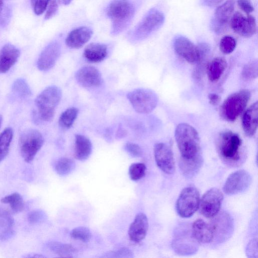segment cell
<instances>
[{"instance_id": "obj_1", "label": "cell", "mask_w": 258, "mask_h": 258, "mask_svg": "<svg viewBox=\"0 0 258 258\" xmlns=\"http://www.w3.org/2000/svg\"><path fill=\"white\" fill-rule=\"evenodd\" d=\"M218 154L226 165L237 167L244 162L245 155L242 149V141L240 136L231 131L221 133L218 139Z\"/></svg>"}, {"instance_id": "obj_2", "label": "cell", "mask_w": 258, "mask_h": 258, "mask_svg": "<svg viewBox=\"0 0 258 258\" xmlns=\"http://www.w3.org/2000/svg\"><path fill=\"white\" fill-rule=\"evenodd\" d=\"M175 138L181 157L191 158L201 154L200 139L197 130L186 123L179 124Z\"/></svg>"}, {"instance_id": "obj_3", "label": "cell", "mask_w": 258, "mask_h": 258, "mask_svg": "<svg viewBox=\"0 0 258 258\" xmlns=\"http://www.w3.org/2000/svg\"><path fill=\"white\" fill-rule=\"evenodd\" d=\"M106 13L112 22L111 33L116 35L130 24L135 14V8L129 0H112Z\"/></svg>"}, {"instance_id": "obj_4", "label": "cell", "mask_w": 258, "mask_h": 258, "mask_svg": "<svg viewBox=\"0 0 258 258\" xmlns=\"http://www.w3.org/2000/svg\"><path fill=\"white\" fill-rule=\"evenodd\" d=\"M62 96L60 89L56 86H48L36 98L35 103L38 117L44 121H51Z\"/></svg>"}, {"instance_id": "obj_5", "label": "cell", "mask_w": 258, "mask_h": 258, "mask_svg": "<svg viewBox=\"0 0 258 258\" xmlns=\"http://www.w3.org/2000/svg\"><path fill=\"white\" fill-rule=\"evenodd\" d=\"M250 92L243 89L229 96L221 107V115L228 121H233L245 108L250 98Z\"/></svg>"}, {"instance_id": "obj_6", "label": "cell", "mask_w": 258, "mask_h": 258, "mask_svg": "<svg viewBox=\"0 0 258 258\" xmlns=\"http://www.w3.org/2000/svg\"><path fill=\"white\" fill-rule=\"evenodd\" d=\"M44 144L41 133L36 129H28L24 131L19 138L20 154L27 163L32 162Z\"/></svg>"}, {"instance_id": "obj_7", "label": "cell", "mask_w": 258, "mask_h": 258, "mask_svg": "<svg viewBox=\"0 0 258 258\" xmlns=\"http://www.w3.org/2000/svg\"><path fill=\"white\" fill-rule=\"evenodd\" d=\"M127 98L134 110L142 114L152 112L158 103V97L152 90L138 88L128 93Z\"/></svg>"}, {"instance_id": "obj_8", "label": "cell", "mask_w": 258, "mask_h": 258, "mask_svg": "<svg viewBox=\"0 0 258 258\" xmlns=\"http://www.w3.org/2000/svg\"><path fill=\"white\" fill-rule=\"evenodd\" d=\"M164 19L161 12L155 9H151L135 28L131 37L136 40L146 38L162 25Z\"/></svg>"}, {"instance_id": "obj_9", "label": "cell", "mask_w": 258, "mask_h": 258, "mask_svg": "<svg viewBox=\"0 0 258 258\" xmlns=\"http://www.w3.org/2000/svg\"><path fill=\"white\" fill-rule=\"evenodd\" d=\"M200 193L194 186L186 187L181 191L176 203L178 214L182 218H188L199 208Z\"/></svg>"}, {"instance_id": "obj_10", "label": "cell", "mask_w": 258, "mask_h": 258, "mask_svg": "<svg viewBox=\"0 0 258 258\" xmlns=\"http://www.w3.org/2000/svg\"><path fill=\"white\" fill-rule=\"evenodd\" d=\"M223 200V195L219 189L213 187L209 189L200 201L201 214L207 218L213 217L219 213Z\"/></svg>"}, {"instance_id": "obj_11", "label": "cell", "mask_w": 258, "mask_h": 258, "mask_svg": "<svg viewBox=\"0 0 258 258\" xmlns=\"http://www.w3.org/2000/svg\"><path fill=\"white\" fill-rule=\"evenodd\" d=\"M252 177L247 171L238 170L227 177L223 187L225 194L234 195L246 191L250 186Z\"/></svg>"}, {"instance_id": "obj_12", "label": "cell", "mask_w": 258, "mask_h": 258, "mask_svg": "<svg viewBox=\"0 0 258 258\" xmlns=\"http://www.w3.org/2000/svg\"><path fill=\"white\" fill-rule=\"evenodd\" d=\"M235 1L227 0L216 9L211 26L217 34L225 32L234 10Z\"/></svg>"}, {"instance_id": "obj_13", "label": "cell", "mask_w": 258, "mask_h": 258, "mask_svg": "<svg viewBox=\"0 0 258 258\" xmlns=\"http://www.w3.org/2000/svg\"><path fill=\"white\" fill-rule=\"evenodd\" d=\"M155 160L158 167L164 173L172 174L175 169L172 151L166 144L158 143L154 147Z\"/></svg>"}, {"instance_id": "obj_14", "label": "cell", "mask_w": 258, "mask_h": 258, "mask_svg": "<svg viewBox=\"0 0 258 258\" xmlns=\"http://www.w3.org/2000/svg\"><path fill=\"white\" fill-rule=\"evenodd\" d=\"M230 26L233 31L244 37H250L256 32V21L252 15L245 17L240 12H236L231 17Z\"/></svg>"}, {"instance_id": "obj_15", "label": "cell", "mask_w": 258, "mask_h": 258, "mask_svg": "<svg viewBox=\"0 0 258 258\" xmlns=\"http://www.w3.org/2000/svg\"><path fill=\"white\" fill-rule=\"evenodd\" d=\"M173 47L176 53L188 62L195 64L199 61L198 46L186 37L183 36L176 37L174 40Z\"/></svg>"}, {"instance_id": "obj_16", "label": "cell", "mask_w": 258, "mask_h": 258, "mask_svg": "<svg viewBox=\"0 0 258 258\" xmlns=\"http://www.w3.org/2000/svg\"><path fill=\"white\" fill-rule=\"evenodd\" d=\"M209 224L213 232L214 238L221 242L230 236L233 231V222L229 215L226 213H218L212 217Z\"/></svg>"}, {"instance_id": "obj_17", "label": "cell", "mask_w": 258, "mask_h": 258, "mask_svg": "<svg viewBox=\"0 0 258 258\" xmlns=\"http://www.w3.org/2000/svg\"><path fill=\"white\" fill-rule=\"evenodd\" d=\"M60 50V45L56 41L48 44L42 51L37 59L38 69L41 71H47L51 69L58 59Z\"/></svg>"}, {"instance_id": "obj_18", "label": "cell", "mask_w": 258, "mask_h": 258, "mask_svg": "<svg viewBox=\"0 0 258 258\" xmlns=\"http://www.w3.org/2000/svg\"><path fill=\"white\" fill-rule=\"evenodd\" d=\"M75 78L81 86L86 88L97 87L102 83L101 74L93 66L82 67L76 72Z\"/></svg>"}, {"instance_id": "obj_19", "label": "cell", "mask_w": 258, "mask_h": 258, "mask_svg": "<svg viewBox=\"0 0 258 258\" xmlns=\"http://www.w3.org/2000/svg\"><path fill=\"white\" fill-rule=\"evenodd\" d=\"M148 229V220L146 215L140 213L138 214L131 224L128 234L131 240L139 242L146 236Z\"/></svg>"}, {"instance_id": "obj_20", "label": "cell", "mask_w": 258, "mask_h": 258, "mask_svg": "<svg viewBox=\"0 0 258 258\" xmlns=\"http://www.w3.org/2000/svg\"><path fill=\"white\" fill-rule=\"evenodd\" d=\"M20 55L19 49L15 46L6 44L0 50V73L8 72L16 63Z\"/></svg>"}, {"instance_id": "obj_21", "label": "cell", "mask_w": 258, "mask_h": 258, "mask_svg": "<svg viewBox=\"0 0 258 258\" xmlns=\"http://www.w3.org/2000/svg\"><path fill=\"white\" fill-rule=\"evenodd\" d=\"M92 34V30L87 27L77 28L68 34L66 44L71 48H81L90 40Z\"/></svg>"}, {"instance_id": "obj_22", "label": "cell", "mask_w": 258, "mask_h": 258, "mask_svg": "<svg viewBox=\"0 0 258 258\" xmlns=\"http://www.w3.org/2000/svg\"><path fill=\"white\" fill-rule=\"evenodd\" d=\"M242 128L245 134L249 137L256 132L258 124V103H253L244 112L242 121Z\"/></svg>"}, {"instance_id": "obj_23", "label": "cell", "mask_w": 258, "mask_h": 258, "mask_svg": "<svg viewBox=\"0 0 258 258\" xmlns=\"http://www.w3.org/2000/svg\"><path fill=\"white\" fill-rule=\"evenodd\" d=\"M191 233L199 242L208 243L214 239L213 232L210 224L201 219L196 220L191 226Z\"/></svg>"}, {"instance_id": "obj_24", "label": "cell", "mask_w": 258, "mask_h": 258, "mask_svg": "<svg viewBox=\"0 0 258 258\" xmlns=\"http://www.w3.org/2000/svg\"><path fill=\"white\" fill-rule=\"evenodd\" d=\"M203 164L201 154L191 158L180 157L179 167L182 174L186 178H191L196 176Z\"/></svg>"}, {"instance_id": "obj_25", "label": "cell", "mask_w": 258, "mask_h": 258, "mask_svg": "<svg viewBox=\"0 0 258 258\" xmlns=\"http://www.w3.org/2000/svg\"><path fill=\"white\" fill-rule=\"evenodd\" d=\"M83 54L88 61L99 62L106 57L107 47L106 45L102 43H91L85 47Z\"/></svg>"}, {"instance_id": "obj_26", "label": "cell", "mask_w": 258, "mask_h": 258, "mask_svg": "<svg viewBox=\"0 0 258 258\" xmlns=\"http://www.w3.org/2000/svg\"><path fill=\"white\" fill-rule=\"evenodd\" d=\"M92 150L91 142L87 137L78 134L75 136V157L80 161L87 160Z\"/></svg>"}, {"instance_id": "obj_27", "label": "cell", "mask_w": 258, "mask_h": 258, "mask_svg": "<svg viewBox=\"0 0 258 258\" xmlns=\"http://www.w3.org/2000/svg\"><path fill=\"white\" fill-rule=\"evenodd\" d=\"M227 66V61L223 57H217L212 59L207 67L209 80L212 82H217L224 73Z\"/></svg>"}, {"instance_id": "obj_28", "label": "cell", "mask_w": 258, "mask_h": 258, "mask_svg": "<svg viewBox=\"0 0 258 258\" xmlns=\"http://www.w3.org/2000/svg\"><path fill=\"white\" fill-rule=\"evenodd\" d=\"M14 220L7 210L0 208V239L6 240L14 234Z\"/></svg>"}, {"instance_id": "obj_29", "label": "cell", "mask_w": 258, "mask_h": 258, "mask_svg": "<svg viewBox=\"0 0 258 258\" xmlns=\"http://www.w3.org/2000/svg\"><path fill=\"white\" fill-rule=\"evenodd\" d=\"M188 234L181 235L178 238H175L173 241V248L177 252L181 254L193 253L196 250L188 245H191L197 240L192 236L191 232L189 235Z\"/></svg>"}, {"instance_id": "obj_30", "label": "cell", "mask_w": 258, "mask_h": 258, "mask_svg": "<svg viewBox=\"0 0 258 258\" xmlns=\"http://www.w3.org/2000/svg\"><path fill=\"white\" fill-rule=\"evenodd\" d=\"M46 246L50 251L61 257H72L77 252L73 245L57 241H50L46 243Z\"/></svg>"}, {"instance_id": "obj_31", "label": "cell", "mask_w": 258, "mask_h": 258, "mask_svg": "<svg viewBox=\"0 0 258 258\" xmlns=\"http://www.w3.org/2000/svg\"><path fill=\"white\" fill-rule=\"evenodd\" d=\"M12 92L15 96L21 99H27L32 95L29 85L23 78L15 80L12 86Z\"/></svg>"}, {"instance_id": "obj_32", "label": "cell", "mask_w": 258, "mask_h": 258, "mask_svg": "<svg viewBox=\"0 0 258 258\" xmlns=\"http://www.w3.org/2000/svg\"><path fill=\"white\" fill-rule=\"evenodd\" d=\"M13 138L12 128L7 127L0 134V163L8 155Z\"/></svg>"}, {"instance_id": "obj_33", "label": "cell", "mask_w": 258, "mask_h": 258, "mask_svg": "<svg viewBox=\"0 0 258 258\" xmlns=\"http://www.w3.org/2000/svg\"><path fill=\"white\" fill-rule=\"evenodd\" d=\"M1 202L4 204H9L14 213H19L24 209L23 198L18 192H14L2 198Z\"/></svg>"}, {"instance_id": "obj_34", "label": "cell", "mask_w": 258, "mask_h": 258, "mask_svg": "<svg viewBox=\"0 0 258 258\" xmlns=\"http://www.w3.org/2000/svg\"><path fill=\"white\" fill-rule=\"evenodd\" d=\"M74 161L68 157L58 159L54 165L56 172L60 176H66L71 173L75 168Z\"/></svg>"}, {"instance_id": "obj_35", "label": "cell", "mask_w": 258, "mask_h": 258, "mask_svg": "<svg viewBox=\"0 0 258 258\" xmlns=\"http://www.w3.org/2000/svg\"><path fill=\"white\" fill-rule=\"evenodd\" d=\"M78 114V110L75 107L69 108L60 115L58 120L59 126L63 129L71 127Z\"/></svg>"}, {"instance_id": "obj_36", "label": "cell", "mask_w": 258, "mask_h": 258, "mask_svg": "<svg viewBox=\"0 0 258 258\" xmlns=\"http://www.w3.org/2000/svg\"><path fill=\"white\" fill-rule=\"evenodd\" d=\"M71 237L75 240L83 242H87L92 237L90 230L85 226H80L74 228L70 232Z\"/></svg>"}, {"instance_id": "obj_37", "label": "cell", "mask_w": 258, "mask_h": 258, "mask_svg": "<svg viewBox=\"0 0 258 258\" xmlns=\"http://www.w3.org/2000/svg\"><path fill=\"white\" fill-rule=\"evenodd\" d=\"M146 166L143 163H135L129 167L128 174L130 178L137 181L143 178L146 173Z\"/></svg>"}, {"instance_id": "obj_38", "label": "cell", "mask_w": 258, "mask_h": 258, "mask_svg": "<svg viewBox=\"0 0 258 258\" xmlns=\"http://www.w3.org/2000/svg\"><path fill=\"white\" fill-rule=\"evenodd\" d=\"M236 46L235 39L231 36H224L220 40L219 48L221 51L226 54L232 53Z\"/></svg>"}, {"instance_id": "obj_39", "label": "cell", "mask_w": 258, "mask_h": 258, "mask_svg": "<svg viewBox=\"0 0 258 258\" xmlns=\"http://www.w3.org/2000/svg\"><path fill=\"white\" fill-rule=\"evenodd\" d=\"M257 62L253 61L246 64L243 68L241 76L245 80H250L257 76Z\"/></svg>"}, {"instance_id": "obj_40", "label": "cell", "mask_w": 258, "mask_h": 258, "mask_svg": "<svg viewBox=\"0 0 258 258\" xmlns=\"http://www.w3.org/2000/svg\"><path fill=\"white\" fill-rule=\"evenodd\" d=\"M47 215L42 210H35L27 215V219L31 224H38L44 222L47 219Z\"/></svg>"}, {"instance_id": "obj_41", "label": "cell", "mask_w": 258, "mask_h": 258, "mask_svg": "<svg viewBox=\"0 0 258 258\" xmlns=\"http://www.w3.org/2000/svg\"><path fill=\"white\" fill-rule=\"evenodd\" d=\"M103 256L105 257H133L134 253L129 248L122 247L116 250L108 251Z\"/></svg>"}, {"instance_id": "obj_42", "label": "cell", "mask_w": 258, "mask_h": 258, "mask_svg": "<svg viewBox=\"0 0 258 258\" xmlns=\"http://www.w3.org/2000/svg\"><path fill=\"white\" fill-rule=\"evenodd\" d=\"M50 0H31V4L34 13L40 15L46 10Z\"/></svg>"}, {"instance_id": "obj_43", "label": "cell", "mask_w": 258, "mask_h": 258, "mask_svg": "<svg viewBox=\"0 0 258 258\" xmlns=\"http://www.w3.org/2000/svg\"><path fill=\"white\" fill-rule=\"evenodd\" d=\"M124 149L133 157H140L142 156V150L137 144L131 142L126 143L124 146Z\"/></svg>"}, {"instance_id": "obj_44", "label": "cell", "mask_w": 258, "mask_h": 258, "mask_svg": "<svg viewBox=\"0 0 258 258\" xmlns=\"http://www.w3.org/2000/svg\"><path fill=\"white\" fill-rule=\"evenodd\" d=\"M45 15V20H48L54 16L58 10V4L56 0H50Z\"/></svg>"}, {"instance_id": "obj_45", "label": "cell", "mask_w": 258, "mask_h": 258, "mask_svg": "<svg viewBox=\"0 0 258 258\" xmlns=\"http://www.w3.org/2000/svg\"><path fill=\"white\" fill-rule=\"evenodd\" d=\"M239 7L245 13L249 14L254 10L251 0H237Z\"/></svg>"}, {"instance_id": "obj_46", "label": "cell", "mask_w": 258, "mask_h": 258, "mask_svg": "<svg viewBox=\"0 0 258 258\" xmlns=\"http://www.w3.org/2000/svg\"><path fill=\"white\" fill-rule=\"evenodd\" d=\"M209 103L212 105H217L221 101V97L216 93H210L208 95Z\"/></svg>"}, {"instance_id": "obj_47", "label": "cell", "mask_w": 258, "mask_h": 258, "mask_svg": "<svg viewBox=\"0 0 258 258\" xmlns=\"http://www.w3.org/2000/svg\"><path fill=\"white\" fill-rule=\"evenodd\" d=\"M224 0H201L202 5L208 7H213L216 6Z\"/></svg>"}, {"instance_id": "obj_48", "label": "cell", "mask_w": 258, "mask_h": 258, "mask_svg": "<svg viewBox=\"0 0 258 258\" xmlns=\"http://www.w3.org/2000/svg\"><path fill=\"white\" fill-rule=\"evenodd\" d=\"M73 0H57L58 2L63 5H69Z\"/></svg>"}, {"instance_id": "obj_49", "label": "cell", "mask_w": 258, "mask_h": 258, "mask_svg": "<svg viewBox=\"0 0 258 258\" xmlns=\"http://www.w3.org/2000/svg\"><path fill=\"white\" fill-rule=\"evenodd\" d=\"M26 257H45V256L39 254H35V255H33V254H32L31 255H27V256H26Z\"/></svg>"}, {"instance_id": "obj_50", "label": "cell", "mask_w": 258, "mask_h": 258, "mask_svg": "<svg viewBox=\"0 0 258 258\" xmlns=\"http://www.w3.org/2000/svg\"><path fill=\"white\" fill-rule=\"evenodd\" d=\"M4 8V2L3 0H0V13Z\"/></svg>"}, {"instance_id": "obj_51", "label": "cell", "mask_w": 258, "mask_h": 258, "mask_svg": "<svg viewBox=\"0 0 258 258\" xmlns=\"http://www.w3.org/2000/svg\"><path fill=\"white\" fill-rule=\"evenodd\" d=\"M3 121V116L1 114H0V128L2 123Z\"/></svg>"}]
</instances>
